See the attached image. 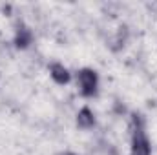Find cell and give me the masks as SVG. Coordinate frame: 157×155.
<instances>
[{"instance_id":"6da1fadb","label":"cell","mask_w":157,"mask_h":155,"mask_svg":"<svg viewBox=\"0 0 157 155\" xmlns=\"http://www.w3.org/2000/svg\"><path fill=\"white\" fill-rule=\"evenodd\" d=\"M80 84H82V88H84L86 91H91V88L95 86V77H93V73H90V71L82 73V75H80Z\"/></svg>"},{"instance_id":"7a4b0ae2","label":"cell","mask_w":157,"mask_h":155,"mask_svg":"<svg viewBox=\"0 0 157 155\" xmlns=\"http://www.w3.org/2000/svg\"><path fill=\"white\" fill-rule=\"evenodd\" d=\"M133 155H148V146L146 142H137L133 148Z\"/></svg>"}]
</instances>
